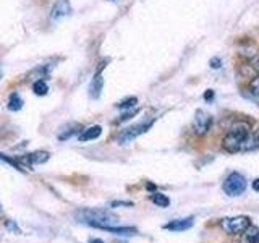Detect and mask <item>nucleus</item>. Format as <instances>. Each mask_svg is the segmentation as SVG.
I'll return each instance as SVG.
<instances>
[{
    "label": "nucleus",
    "instance_id": "dca6fc26",
    "mask_svg": "<svg viewBox=\"0 0 259 243\" xmlns=\"http://www.w3.org/2000/svg\"><path fill=\"white\" fill-rule=\"evenodd\" d=\"M151 201L159 208H167L170 205V199L165 196L164 193H152L151 194Z\"/></svg>",
    "mask_w": 259,
    "mask_h": 243
},
{
    "label": "nucleus",
    "instance_id": "f8f14e48",
    "mask_svg": "<svg viewBox=\"0 0 259 243\" xmlns=\"http://www.w3.org/2000/svg\"><path fill=\"white\" fill-rule=\"evenodd\" d=\"M259 148V132H249L245 143H243L241 151H254Z\"/></svg>",
    "mask_w": 259,
    "mask_h": 243
},
{
    "label": "nucleus",
    "instance_id": "6ab92c4d",
    "mask_svg": "<svg viewBox=\"0 0 259 243\" xmlns=\"http://www.w3.org/2000/svg\"><path fill=\"white\" fill-rule=\"evenodd\" d=\"M248 89H249L251 97H253V99H256V101H259V75H257V76H254L253 79L249 81Z\"/></svg>",
    "mask_w": 259,
    "mask_h": 243
},
{
    "label": "nucleus",
    "instance_id": "bb28decb",
    "mask_svg": "<svg viewBox=\"0 0 259 243\" xmlns=\"http://www.w3.org/2000/svg\"><path fill=\"white\" fill-rule=\"evenodd\" d=\"M251 186H253V190H254V191L259 193V178H256V180L253 182V185H251Z\"/></svg>",
    "mask_w": 259,
    "mask_h": 243
},
{
    "label": "nucleus",
    "instance_id": "aec40b11",
    "mask_svg": "<svg viewBox=\"0 0 259 243\" xmlns=\"http://www.w3.org/2000/svg\"><path fill=\"white\" fill-rule=\"evenodd\" d=\"M136 104H138V99H136V97H126V99L120 101V102L117 104V107H118L120 110H126V109H133Z\"/></svg>",
    "mask_w": 259,
    "mask_h": 243
},
{
    "label": "nucleus",
    "instance_id": "4468645a",
    "mask_svg": "<svg viewBox=\"0 0 259 243\" xmlns=\"http://www.w3.org/2000/svg\"><path fill=\"white\" fill-rule=\"evenodd\" d=\"M0 160L7 162V164H10L12 167L21 170V172H26V170H29V167L21 160V157H10V156H7V154H2V152H0Z\"/></svg>",
    "mask_w": 259,
    "mask_h": 243
},
{
    "label": "nucleus",
    "instance_id": "9d476101",
    "mask_svg": "<svg viewBox=\"0 0 259 243\" xmlns=\"http://www.w3.org/2000/svg\"><path fill=\"white\" fill-rule=\"evenodd\" d=\"M49 157H51V154H49L47 151H36V152L28 154L26 157H21V160L31 169L32 164H44V162L49 160Z\"/></svg>",
    "mask_w": 259,
    "mask_h": 243
},
{
    "label": "nucleus",
    "instance_id": "f257e3e1",
    "mask_svg": "<svg viewBox=\"0 0 259 243\" xmlns=\"http://www.w3.org/2000/svg\"><path fill=\"white\" fill-rule=\"evenodd\" d=\"M76 221L81 224L96 227V229L105 230L107 227H113L118 224V216L105 209H81L75 214Z\"/></svg>",
    "mask_w": 259,
    "mask_h": 243
},
{
    "label": "nucleus",
    "instance_id": "b1692460",
    "mask_svg": "<svg viewBox=\"0 0 259 243\" xmlns=\"http://www.w3.org/2000/svg\"><path fill=\"white\" fill-rule=\"evenodd\" d=\"M117 206H128V208H132L133 202H130V201H113L112 208H117Z\"/></svg>",
    "mask_w": 259,
    "mask_h": 243
},
{
    "label": "nucleus",
    "instance_id": "7ed1b4c3",
    "mask_svg": "<svg viewBox=\"0 0 259 243\" xmlns=\"http://www.w3.org/2000/svg\"><path fill=\"white\" fill-rule=\"evenodd\" d=\"M246 186L248 183L245 177L238 172H232L224 182V191L225 194H229V196H240V194L245 193Z\"/></svg>",
    "mask_w": 259,
    "mask_h": 243
},
{
    "label": "nucleus",
    "instance_id": "c85d7f7f",
    "mask_svg": "<svg viewBox=\"0 0 259 243\" xmlns=\"http://www.w3.org/2000/svg\"><path fill=\"white\" fill-rule=\"evenodd\" d=\"M256 68L259 70V59H257V62H256Z\"/></svg>",
    "mask_w": 259,
    "mask_h": 243
},
{
    "label": "nucleus",
    "instance_id": "0eeeda50",
    "mask_svg": "<svg viewBox=\"0 0 259 243\" xmlns=\"http://www.w3.org/2000/svg\"><path fill=\"white\" fill-rule=\"evenodd\" d=\"M71 13V5L68 0H59L51 10V18L52 20H62L65 16Z\"/></svg>",
    "mask_w": 259,
    "mask_h": 243
},
{
    "label": "nucleus",
    "instance_id": "39448f33",
    "mask_svg": "<svg viewBox=\"0 0 259 243\" xmlns=\"http://www.w3.org/2000/svg\"><path fill=\"white\" fill-rule=\"evenodd\" d=\"M210 127H212V117L206 110H196L193 118V132L198 136H204L209 133Z\"/></svg>",
    "mask_w": 259,
    "mask_h": 243
},
{
    "label": "nucleus",
    "instance_id": "2eb2a0df",
    "mask_svg": "<svg viewBox=\"0 0 259 243\" xmlns=\"http://www.w3.org/2000/svg\"><path fill=\"white\" fill-rule=\"evenodd\" d=\"M23 107V99L20 97L18 93H13L10 94V97H8V109L16 112V110H20Z\"/></svg>",
    "mask_w": 259,
    "mask_h": 243
},
{
    "label": "nucleus",
    "instance_id": "c756f323",
    "mask_svg": "<svg viewBox=\"0 0 259 243\" xmlns=\"http://www.w3.org/2000/svg\"><path fill=\"white\" fill-rule=\"evenodd\" d=\"M0 213H2V206H0Z\"/></svg>",
    "mask_w": 259,
    "mask_h": 243
},
{
    "label": "nucleus",
    "instance_id": "f03ea898",
    "mask_svg": "<svg viewBox=\"0 0 259 243\" xmlns=\"http://www.w3.org/2000/svg\"><path fill=\"white\" fill-rule=\"evenodd\" d=\"M251 128L246 122H238L235 124L229 132L225 133L224 140H222V148L227 152H238L243 148V143H245L246 136L249 135Z\"/></svg>",
    "mask_w": 259,
    "mask_h": 243
},
{
    "label": "nucleus",
    "instance_id": "5701e85b",
    "mask_svg": "<svg viewBox=\"0 0 259 243\" xmlns=\"http://www.w3.org/2000/svg\"><path fill=\"white\" fill-rule=\"evenodd\" d=\"M138 112H140V110H138V109H132V110H130V112H126V113H123V115H121L118 120H117V124H121V122H125V120H130V118H132V117H135L136 115V113Z\"/></svg>",
    "mask_w": 259,
    "mask_h": 243
},
{
    "label": "nucleus",
    "instance_id": "6e6552de",
    "mask_svg": "<svg viewBox=\"0 0 259 243\" xmlns=\"http://www.w3.org/2000/svg\"><path fill=\"white\" fill-rule=\"evenodd\" d=\"M194 224V219L193 217H185V219H175V221L168 222L165 225L167 230H172V232H185L191 229Z\"/></svg>",
    "mask_w": 259,
    "mask_h": 243
},
{
    "label": "nucleus",
    "instance_id": "423d86ee",
    "mask_svg": "<svg viewBox=\"0 0 259 243\" xmlns=\"http://www.w3.org/2000/svg\"><path fill=\"white\" fill-rule=\"evenodd\" d=\"M154 125V120L148 122V124H140V125H136V127H132V128H128L126 132L121 135V141H132L135 140L136 136H140L143 133H146L148 130Z\"/></svg>",
    "mask_w": 259,
    "mask_h": 243
},
{
    "label": "nucleus",
    "instance_id": "393cba45",
    "mask_svg": "<svg viewBox=\"0 0 259 243\" xmlns=\"http://www.w3.org/2000/svg\"><path fill=\"white\" fill-rule=\"evenodd\" d=\"M210 67H212L214 70H217V68H221V59L219 57H214V59H210Z\"/></svg>",
    "mask_w": 259,
    "mask_h": 243
},
{
    "label": "nucleus",
    "instance_id": "cd10ccee",
    "mask_svg": "<svg viewBox=\"0 0 259 243\" xmlns=\"http://www.w3.org/2000/svg\"><path fill=\"white\" fill-rule=\"evenodd\" d=\"M88 243H104V241H102L101 238H91Z\"/></svg>",
    "mask_w": 259,
    "mask_h": 243
},
{
    "label": "nucleus",
    "instance_id": "a211bd4d",
    "mask_svg": "<svg viewBox=\"0 0 259 243\" xmlns=\"http://www.w3.org/2000/svg\"><path fill=\"white\" fill-rule=\"evenodd\" d=\"M32 91H34V94H37V96H46L49 91V86L44 79H37V81H34V85H32Z\"/></svg>",
    "mask_w": 259,
    "mask_h": 243
},
{
    "label": "nucleus",
    "instance_id": "1a4fd4ad",
    "mask_svg": "<svg viewBox=\"0 0 259 243\" xmlns=\"http://www.w3.org/2000/svg\"><path fill=\"white\" fill-rule=\"evenodd\" d=\"M105 67L104 63H101L99 70H97V73L94 75L93 81H91V86H89V96L94 97V99H97V97L101 96V91H102V86H104V78L101 75V70Z\"/></svg>",
    "mask_w": 259,
    "mask_h": 243
},
{
    "label": "nucleus",
    "instance_id": "4be33fe9",
    "mask_svg": "<svg viewBox=\"0 0 259 243\" xmlns=\"http://www.w3.org/2000/svg\"><path fill=\"white\" fill-rule=\"evenodd\" d=\"M5 227H7V230H10V232L21 233V229H20L18 224H16L15 221H5Z\"/></svg>",
    "mask_w": 259,
    "mask_h": 243
},
{
    "label": "nucleus",
    "instance_id": "ddd939ff",
    "mask_svg": "<svg viewBox=\"0 0 259 243\" xmlns=\"http://www.w3.org/2000/svg\"><path fill=\"white\" fill-rule=\"evenodd\" d=\"M241 243H259V229L251 224L248 229L243 232Z\"/></svg>",
    "mask_w": 259,
    "mask_h": 243
},
{
    "label": "nucleus",
    "instance_id": "9b49d317",
    "mask_svg": "<svg viewBox=\"0 0 259 243\" xmlns=\"http://www.w3.org/2000/svg\"><path fill=\"white\" fill-rule=\"evenodd\" d=\"M102 135V127L101 125H93V127H89L86 130H83V132L79 133L78 136V140L81 143H86V141H93V140H97Z\"/></svg>",
    "mask_w": 259,
    "mask_h": 243
},
{
    "label": "nucleus",
    "instance_id": "20e7f679",
    "mask_svg": "<svg viewBox=\"0 0 259 243\" xmlns=\"http://www.w3.org/2000/svg\"><path fill=\"white\" fill-rule=\"evenodd\" d=\"M251 225V219L248 216H235L227 217L222 221V229L230 235H240Z\"/></svg>",
    "mask_w": 259,
    "mask_h": 243
},
{
    "label": "nucleus",
    "instance_id": "a878e982",
    "mask_svg": "<svg viewBox=\"0 0 259 243\" xmlns=\"http://www.w3.org/2000/svg\"><path fill=\"white\" fill-rule=\"evenodd\" d=\"M204 99H206V101H212V99H214V91H210V89H207L206 94H204Z\"/></svg>",
    "mask_w": 259,
    "mask_h": 243
},
{
    "label": "nucleus",
    "instance_id": "f3484780",
    "mask_svg": "<svg viewBox=\"0 0 259 243\" xmlns=\"http://www.w3.org/2000/svg\"><path fill=\"white\" fill-rule=\"evenodd\" d=\"M107 232H112V233H117V235H135L136 233V229H133V227H107L105 229Z\"/></svg>",
    "mask_w": 259,
    "mask_h": 243
},
{
    "label": "nucleus",
    "instance_id": "412c9836",
    "mask_svg": "<svg viewBox=\"0 0 259 243\" xmlns=\"http://www.w3.org/2000/svg\"><path fill=\"white\" fill-rule=\"evenodd\" d=\"M78 130H79V125H71L68 130H67V132H65V133H60L59 135V140H67V138H70L71 135H75L76 132H78Z\"/></svg>",
    "mask_w": 259,
    "mask_h": 243
}]
</instances>
